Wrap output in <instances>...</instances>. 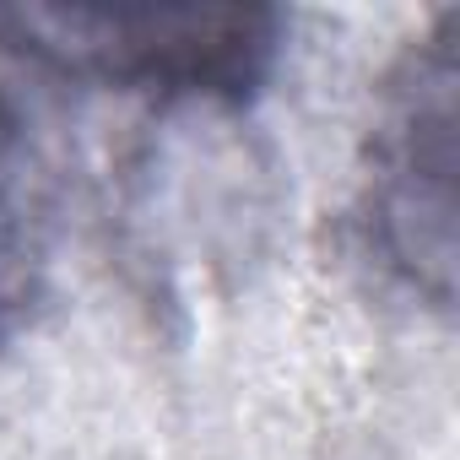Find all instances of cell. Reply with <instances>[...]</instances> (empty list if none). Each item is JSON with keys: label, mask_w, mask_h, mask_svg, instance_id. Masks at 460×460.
Segmentation results:
<instances>
[{"label": "cell", "mask_w": 460, "mask_h": 460, "mask_svg": "<svg viewBox=\"0 0 460 460\" xmlns=\"http://www.w3.org/2000/svg\"><path fill=\"white\" fill-rule=\"evenodd\" d=\"M282 28L271 6H0V55L114 93L244 103Z\"/></svg>", "instance_id": "6da1fadb"}, {"label": "cell", "mask_w": 460, "mask_h": 460, "mask_svg": "<svg viewBox=\"0 0 460 460\" xmlns=\"http://www.w3.org/2000/svg\"><path fill=\"white\" fill-rule=\"evenodd\" d=\"M455 17L444 12L385 76L358 190L374 266L438 314L455 298Z\"/></svg>", "instance_id": "7a4b0ae2"}, {"label": "cell", "mask_w": 460, "mask_h": 460, "mask_svg": "<svg viewBox=\"0 0 460 460\" xmlns=\"http://www.w3.org/2000/svg\"><path fill=\"white\" fill-rule=\"evenodd\" d=\"M49 277V179L22 114L0 98V341L39 304Z\"/></svg>", "instance_id": "3957f363"}]
</instances>
